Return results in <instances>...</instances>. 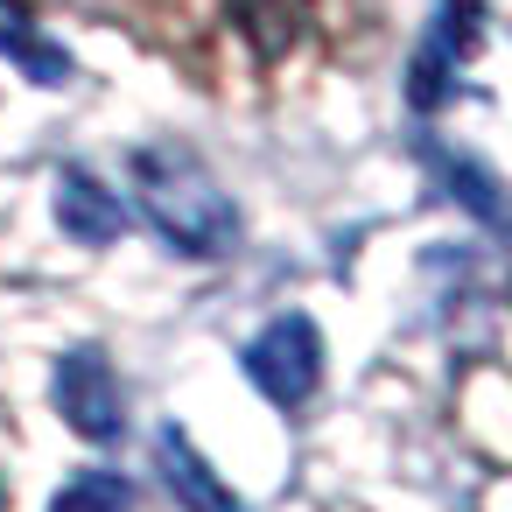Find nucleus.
<instances>
[{
    "mask_svg": "<svg viewBox=\"0 0 512 512\" xmlns=\"http://www.w3.org/2000/svg\"><path fill=\"white\" fill-rule=\"evenodd\" d=\"M134 204L155 225V239L183 260H218L239 246V211L218 190V176L183 148H141L134 155Z\"/></svg>",
    "mask_w": 512,
    "mask_h": 512,
    "instance_id": "nucleus-1",
    "label": "nucleus"
},
{
    "mask_svg": "<svg viewBox=\"0 0 512 512\" xmlns=\"http://www.w3.org/2000/svg\"><path fill=\"white\" fill-rule=\"evenodd\" d=\"M0 57H8L22 78H36V85H71V57L29 22L22 0H0Z\"/></svg>",
    "mask_w": 512,
    "mask_h": 512,
    "instance_id": "nucleus-8",
    "label": "nucleus"
},
{
    "mask_svg": "<svg viewBox=\"0 0 512 512\" xmlns=\"http://www.w3.org/2000/svg\"><path fill=\"white\" fill-rule=\"evenodd\" d=\"M435 162H442V183H449V190L484 218V225H498V183H491V176H477V162H449V155H435Z\"/></svg>",
    "mask_w": 512,
    "mask_h": 512,
    "instance_id": "nucleus-10",
    "label": "nucleus"
},
{
    "mask_svg": "<svg viewBox=\"0 0 512 512\" xmlns=\"http://www.w3.org/2000/svg\"><path fill=\"white\" fill-rule=\"evenodd\" d=\"M477 36H484V0H442V8H435V22L421 29V50L407 64V106L421 120L449 106L463 64L477 57Z\"/></svg>",
    "mask_w": 512,
    "mask_h": 512,
    "instance_id": "nucleus-3",
    "label": "nucleus"
},
{
    "mask_svg": "<svg viewBox=\"0 0 512 512\" xmlns=\"http://www.w3.org/2000/svg\"><path fill=\"white\" fill-rule=\"evenodd\" d=\"M50 393H57V414H64L85 442H113V435L127 428V400H120V379H113V365H106L99 344L64 351Z\"/></svg>",
    "mask_w": 512,
    "mask_h": 512,
    "instance_id": "nucleus-4",
    "label": "nucleus"
},
{
    "mask_svg": "<svg viewBox=\"0 0 512 512\" xmlns=\"http://www.w3.org/2000/svg\"><path fill=\"white\" fill-rule=\"evenodd\" d=\"M246 379H253L281 414L309 407V393L323 386V337H316V323H309L302 309L267 316V330L246 344Z\"/></svg>",
    "mask_w": 512,
    "mask_h": 512,
    "instance_id": "nucleus-2",
    "label": "nucleus"
},
{
    "mask_svg": "<svg viewBox=\"0 0 512 512\" xmlns=\"http://www.w3.org/2000/svg\"><path fill=\"white\" fill-rule=\"evenodd\" d=\"M155 463H162V484L176 491V505L183 512H253L204 456H197V442L176 428V421H162L155 428Z\"/></svg>",
    "mask_w": 512,
    "mask_h": 512,
    "instance_id": "nucleus-5",
    "label": "nucleus"
},
{
    "mask_svg": "<svg viewBox=\"0 0 512 512\" xmlns=\"http://www.w3.org/2000/svg\"><path fill=\"white\" fill-rule=\"evenodd\" d=\"M50 512H134V484H127L120 470H78V477L50 498Z\"/></svg>",
    "mask_w": 512,
    "mask_h": 512,
    "instance_id": "nucleus-9",
    "label": "nucleus"
},
{
    "mask_svg": "<svg viewBox=\"0 0 512 512\" xmlns=\"http://www.w3.org/2000/svg\"><path fill=\"white\" fill-rule=\"evenodd\" d=\"M225 8H232L239 36H246L267 64H281L288 50H302L309 22H316V0H225Z\"/></svg>",
    "mask_w": 512,
    "mask_h": 512,
    "instance_id": "nucleus-7",
    "label": "nucleus"
},
{
    "mask_svg": "<svg viewBox=\"0 0 512 512\" xmlns=\"http://www.w3.org/2000/svg\"><path fill=\"white\" fill-rule=\"evenodd\" d=\"M57 225L85 246H113L127 232V204L92 176V169H64L57 176Z\"/></svg>",
    "mask_w": 512,
    "mask_h": 512,
    "instance_id": "nucleus-6",
    "label": "nucleus"
}]
</instances>
